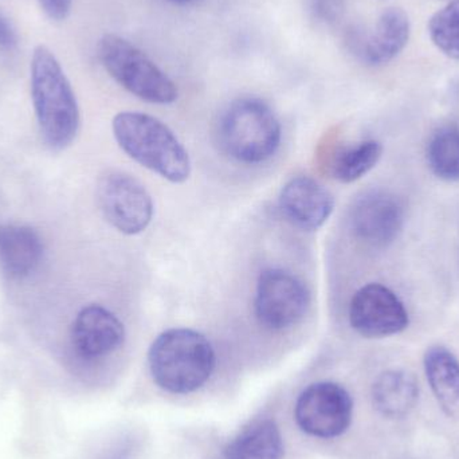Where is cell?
Returning a JSON list of instances; mask_svg holds the SVG:
<instances>
[{
  "instance_id": "cell-1",
  "label": "cell",
  "mask_w": 459,
  "mask_h": 459,
  "mask_svg": "<svg viewBox=\"0 0 459 459\" xmlns=\"http://www.w3.org/2000/svg\"><path fill=\"white\" fill-rule=\"evenodd\" d=\"M112 128L121 150L140 166L175 185L190 178V155L163 121L147 113L121 112Z\"/></svg>"
},
{
  "instance_id": "cell-2",
  "label": "cell",
  "mask_w": 459,
  "mask_h": 459,
  "mask_svg": "<svg viewBox=\"0 0 459 459\" xmlns=\"http://www.w3.org/2000/svg\"><path fill=\"white\" fill-rule=\"evenodd\" d=\"M215 351L204 334L174 328L156 337L148 352L151 375L159 387L190 394L204 387L215 369Z\"/></svg>"
},
{
  "instance_id": "cell-3",
  "label": "cell",
  "mask_w": 459,
  "mask_h": 459,
  "mask_svg": "<svg viewBox=\"0 0 459 459\" xmlns=\"http://www.w3.org/2000/svg\"><path fill=\"white\" fill-rule=\"evenodd\" d=\"M31 94L46 143L54 150L72 144L80 128V109L61 65L45 46L32 54Z\"/></svg>"
},
{
  "instance_id": "cell-4",
  "label": "cell",
  "mask_w": 459,
  "mask_h": 459,
  "mask_svg": "<svg viewBox=\"0 0 459 459\" xmlns=\"http://www.w3.org/2000/svg\"><path fill=\"white\" fill-rule=\"evenodd\" d=\"M218 142L238 163H264L277 152L282 128L274 110L255 97H240L226 107L218 121Z\"/></svg>"
},
{
  "instance_id": "cell-5",
  "label": "cell",
  "mask_w": 459,
  "mask_h": 459,
  "mask_svg": "<svg viewBox=\"0 0 459 459\" xmlns=\"http://www.w3.org/2000/svg\"><path fill=\"white\" fill-rule=\"evenodd\" d=\"M100 61L110 77L137 99L155 105L174 104V81L134 43L116 34H105L97 46Z\"/></svg>"
},
{
  "instance_id": "cell-6",
  "label": "cell",
  "mask_w": 459,
  "mask_h": 459,
  "mask_svg": "<svg viewBox=\"0 0 459 459\" xmlns=\"http://www.w3.org/2000/svg\"><path fill=\"white\" fill-rule=\"evenodd\" d=\"M310 293L304 281L280 267H269L256 281V320L270 331L293 328L307 316Z\"/></svg>"
},
{
  "instance_id": "cell-7",
  "label": "cell",
  "mask_w": 459,
  "mask_h": 459,
  "mask_svg": "<svg viewBox=\"0 0 459 459\" xmlns=\"http://www.w3.org/2000/svg\"><path fill=\"white\" fill-rule=\"evenodd\" d=\"M96 196L107 222L123 234H140L152 222V196L132 175L108 172L99 180Z\"/></svg>"
},
{
  "instance_id": "cell-8",
  "label": "cell",
  "mask_w": 459,
  "mask_h": 459,
  "mask_svg": "<svg viewBox=\"0 0 459 459\" xmlns=\"http://www.w3.org/2000/svg\"><path fill=\"white\" fill-rule=\"evenodd\" d=\"M353 402L337 383L320 382L302 391L294 407L297 425L317 438L342 436L352 422Z\"/></svg>"
},
{
  "instance_id": "cell-9",
  "label": "cell",
  "mask_w": 459,
  "mask_h": 459,
  "mask_svg": "<svg viewBox=\"0 0 459 459\" xmlns=\"http://www.w3.org/2000/svg\"><path fill=\"white\" fill-rule=\"evenodd\" d=\"M350 324L361 336L382 339L406 331L410 317L403 302L390 288L368 283L351 299Z\"/></svg>"
},
{
  "instance_id": "cell-10",
  "label": "cell",
  "mask_w": 459,
  "mask_h": 459,
  "mask_svg": "<svg viewBox=\"0 0 459 459\" xmlns=\"http://www.w3.org/2000/svg\"><path fill=\"white\" fill-rule=\"evenodd\" d=\"M350 226L356 239L368 247H388L403 230V204L388 191H367L351 209Z\"/></svg>"
},
{
  "instance_id": "cell-11",
  "label": "cell",
  "mask_w": 459,
  "mask_h": 459,
  "mask_svg": "<svg viewBox=\"0 0 459 459\" xmlns=\"http://www.w3.org/2000/svg\"><path fill=\"white\" fill-rule=\"evenodd\" d=\"M283 217L302 231H317L334 210V198L323 185L309 177H297L280 194Z\"/></svg>"
},
{
  "instance_id": "cell-12",
  "label": "cell",
  "mask_w": 459,
  "mask_h": 459,
  "mask_svg": "<svg viewBox=\"0 0 459 459\" xmlns=\"http://www.w3.org/2000/svg\"><path fill=\"white\" fill-rule=\"evenodd\" d=\"M72 340L75 351L83 358H104L124 344L126 328L107 307L89 305L75 317Z\"/></svg>"
},
{
  "instance_id": "cell-13",
  "label": "cell",
  "mask_w": 459,
  "mask_h": 459,
  "mask_svg": "<svg viewBox=\"0 0 459 459\" xmlns=\"http://www.w3.org/2000/svg\"><path fill=\"white\" fill-rule=\"evenodd\" d=\"M410 38V21L401 8H387L377 18V23L353 38V53L372 66L388 64L404 48Z\"/></svg>"
},
{
  "instance_id": "cell-14",
  "label": "cell",
  "mask_w": 459,
  "mask_h": 459,
  "mask_svg": "<svg viewBox=\"0 0 459 459\" xmlns=\"http://www.w3.org/2000/svg\"><path fill=\"white\" fill-rule=\"evenodd\" d=\"M43 255L39 235L27 226H0V266L11 277L31 274Z\"/></svg>"
},
{
  "instance_id": "cell-15",
  "label": "cell",
  "mask_w": 459,
  "mask_h": 459,
  "mask_svg": "<svg viewBox=\"0 0 459 459\" xmlns=\"http://www.w3.org/2000/svg\"><path fill=\"white\" fill-rule=\"evenodd\" d=\"M420 401V385L414 375L403 369L383 372L372 387L375 409L390 420L409 415Z\"/></svg>"
},
{
  "instance_id": "cell-16",
  "label": "cell",
  "mask_w": 459,
  "mask_h": 459,
  "mask_svg": "<svg viewBox=\"0 0 459 459\" xmlns=\"http://www.w3.org/2000/svg\"><path fill=\"white\" fill-rule=\"evenodd\" d=\"M425 372L431 391L442 411L459 420V360L445 347H431L426 352Z\"/></svg>"
},
{
  "instance_id": "cell-17",
  "label": "cell",
  "mask_w": 459,
  "mask_h": 459,
  "mask_svg": "<svg viewBox=\"0 0 459 459\" xmlns=\"http://www.w3.org/2000/svg\"><path fill=\"white\" fill-rule=\"evenodd\" d=\"M285 455L280 429L272 420H258L246 426L226 449L228 459H282Z\"/></svg>"
},
{
  "instance_id": "cell-18",
  "label": "cell",
  "mask_w": 459,
  "mask_h": 459,
  "mask_svg": "<svg viewBox=\"0 0 459 459\" xmlns=\"http://www.w3.org/2000/svg\"><path fill=\"white\" fill-rule=\"evenodd\" d=\"M383 147L377 140H366L337 151L332 160V177L342 183L358 182L377 167Z\"/></svg>"
},
{
  "instance_id": "cell-19",
  "label": "cell",
  "mask_w": 459,
  "mask_h": 459,
  "mask_svg": "<svg viewBox=\"0 0 459 459\" xmlns=\"http://www.w3.org/2000/svg\"><path fill=\"white\" fill-rule=\"evenodd\" d=\"M428 161L439 179L459 182V126H445L431 137Z\"/></svg>"
},
{
  "instance_id": "cell-20",
  "label": "cell",
  "mask_w": 459,
  "mask_h": 459,
  "mask_svg": "<svg viewBox=\"0 0 459 459\" xmlns=\"http://www.w3.org/2000/svg\"><path fill=\"white\" fill-rule=\"evenodd\" d=\"M434 45L453 59H459V0H452L429 23Z\"/></svg>"
},
{
  "instance_id": "cell-21",
  "label": "cell",
  "mask_w": 459,
  "mask_h": 459,
  "mask_svg": "<svg viewBox=\"0 0 459 459\" xmlns=\"http://www.w3.org/2000/svg\"><path fill=\"white\" fill-rule=\"evenodd\" d=\"M310 11L316 18L331 22L339 15L340 0H309Z\"/></svg>"
},
{
  "instance_id": "cell-22",
  "label": "cell",
  "mask_w": 459,
  "mask_h": 459,
  "mask_svg": "<svg viewBox=\"0 0 459 459\" xmlns=\"http://www.w3.org/2000/svg\"><path fill=\"white\" fill-rule=\"evenodd\" d=\"M46 15L54 21H64L69 15L72 0H39Z\"/></svg>"
},
{
  "instance_id": "cell-23",
  "label": "cell",
  "mask_w": 459,
  "mask_h": 459,
  "mask_svg": "<svg viewBox=\"0 0 459 459\" xmlns=\"http://www.w3.org/2000/svg\"><path fill=\"white\" fill-rule=\"evenodd\" d=\"M16 46V34L11 22L0 13V50L11 51Z\"/></svg>"
},
{
  "instance_id": "cell-24",
  "label": "cell",
  "mask_w": 459,
  "mask_h": 459,
  "mask_svg": "<svg viewBox=\"0 0 459 459\" xmlns=\"http://www.w3.org/2000/svg\"><path fill=\"white\" fill-rule=\"evenodd\" d=\"M166 2L171 3V4L180 5V7H187V5L198 4L202 0H166Z\"/></svg>"
}]
</instances>
